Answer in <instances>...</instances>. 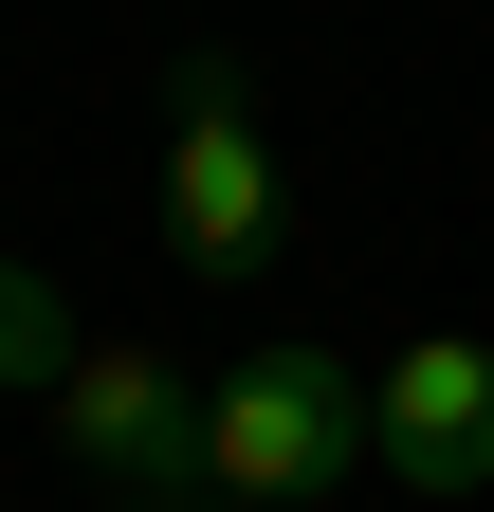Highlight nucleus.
Listing matches in <instances>:
<instances>
[{
  "label": "nucleus",
  "instance_id": "nucleus-3",
  "mask_svg": "<svg viewBox=\"0 0 494 512\" xmlns=\"http://www.w3.org/2000/svg\"><path fill=\"white\" fill-rule=\"evenodd\" d=\"M37 403H55V439H74L92 476H129V494H220V384H165L147 348H74Z\"/></svg>",
  "mask_w": 494,
  "mask_h": 512
},
{
  "label": "nucleus",
  "instance_id": "nucleus-1",
  "mask_svg": "<svg viewBox=\"0 0 494 512\" xmlns=\"http://www.w3.org/2000/svg\"><path fill=\"white\" fill-rule=\"evenodd\" d=\"M165 256L202 293H257L275 275V147H257V110H238L220 55L165 74Z\"/></svg>",
  "mask_w": 494,
  "mask_h": 512
},
{
  "label": "nucleus",
  "instance_id": "nucleus-6",
  "mask_svg": "<svg viewBox=\"0 0 494 512\" xmlns=\"http://www.w3.org/2000/svg\"><path fill=\"white\" fill-rule=\"evenodd\" d=\"M129 512H220V494H129Z\"/></svg>",
  "mask_w": 494,
  "mask_h": 512
},
{
  "label": "nucleus",
  "instance_id": "nucleus-2",
  "mask_svg": "<svg viewBox=\"0 0 494 512\" xmlns=\"http://www.w3.org/2000/svg\"><path fill=\"white\" fill-rule=\"evenodd\" d=\"M366 458H385V439H366V384L330 348H257V366L220 384V512H312Z\"/></svg>",
  "mask_w": 494,
  "mask_h": 512
},
{
  "label": "nucleus",
  "instance_id": "nucleus-5",
  "mask_svg": "<svg viewBox=\"0 0 494 512\" xmlns=\"http://www.w3.org/2000/svg\"><path fill=\"white\" fill-rule=\"evenodd\" d=\"M74 348H55V311H37V275H0V384H55Z\"/></svg>",
  "mask_w": 494,
  "mask_h": 512
},
{
  "label": "nucleus",
  "instance_id": "nucleus-4",
  "mask_svg": "<svg viewBox=\"0 0 494 512\" xmlns=\"http://www.w3.org/2000/svg\"><path fill=\"white\" fill-rule=\"evenodd\" d=\"M366 439H385L403 494H494V348L476 330H421L385 384H366Z\"/></svg>",
  "mask_w": 494,
  "mask_h": 512
}]
</instances>
